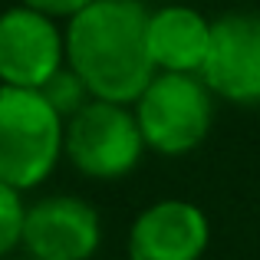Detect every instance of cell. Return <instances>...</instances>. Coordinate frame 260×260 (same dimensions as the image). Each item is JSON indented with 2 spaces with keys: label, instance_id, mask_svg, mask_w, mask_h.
Returning <instances> with one entry per match:
<instances>
[{
  "label": "cell",
  "instance_id": "cell-4",
  "mask_svg": "<svg viewBox=\"0 0 260 260\" xmlns=\"http://www.w3.org/2000/svg\"><path fill=\"white\" fill-rule=\"evenodd\" d=\"M145 152L139 119L128 106L89 99L63 128V155L76 172L99 181H115L139 165Z\"/></svg>",
  "mask_w": 260,
  "mask_h": 260
},
{
  "label": "cell",
  "instance_id": "cell-12",
  "mask_svg": "<svg viewBox=\"0 0 260 260\" xmlns=\"http://www.w3.org/2000/svg\"><path fill=\"white\" fill-rule=\"evenodd\" d=\"M20 4L30 7V10L46 13V17H53V20H70V17H76L79 10H86L92 0H20Z\"/></svg>",
  "mask_w": 260,
  "mask_h": 260
},
{
  "label": "cell",
  "instance_id": "cell-8",
  "mask_svg": "<svg viewBox=\"0 0 260 260\" xmlns=\"http://www.w3.org/2000/svg\"><path fill=\"white\" fill-rule=\"evenodd\" d=\"M211 241L204 211L181 198L155 201L135 217L128 231L132 260H201Z\"/></svg>",
  "mask_w": 260,
  "mask_h": 260
},
{
  "label": "cell",
  "instance_id": "cell-10",
  "mask_svg": "<svg viewBox=\"0 0 260 260\" xmlns=\"http://www.w3.org/2000/svg\"><path fill=\"white\" fill-rule=\"evenodd\" d=\"M40 95L50 102L53 112H56L63 122L73 119V115H76L79 109H83L86 102L92 99V95H89V89H86V83L70 70V66H63V70L53 73V76L46 79L43 86H40Z\"/></svg>",
  "mask_w": 260,
  "mask_h": 260
},
{
  "label": "cell",
  "instance_id": "cell-6",
  "mask_svg": "<svg viewBox=\"0 0 260 260\" xmlns=\"http://www.w3.org/2000/svg\"><path fill=\"white\" fill-rule=\"evenodd\" d=\"M66 66V40L56 20L30 7L0 13V83L17 89H40Z\"/></svg>",
  "mask_w": 260,
  "mask_h": 260
},
{
  "label": "cell",
  "instance_id": "cell-5",
  "mask_svg": "<svg viewBox=\"0 0 260 260\" xmlns=\"http://www.w3.org/2000/svg\"><path fill=\"white\" fill-rule=\"evenodd\" d=\"M201 79L217 99L260 106V13H224L211 23Z\"/></svg>",
  "mask_w": 260,
  "mask_h": 260
},
{
  "label": "cell",
  "instance_id": "cell-13",
  "mask_svg": "<svg viewBox=\"0 0 260 260\" xmlns=\"http://www.w3.org/2000/svg\"><path fill=\"white\" fill-rule=\"evenodd\" d=\"M23 260H37V257H23Z\"/></svg>",
  "mask_w": 260,
  "mask_h": 260
},
{
  "label": "cell",
  "instance_id": "cell-9",
  "mask_svg": "<svg viewBox=\"0 0 260 260\" xmlns=\"http://www.w3.org/2000/svg\"><path fill=\"white\" fill-rule=\"evenodd\" d=\"M211 23L201 10L184 4H168L148 10V56L155 73H194L211 50Z\"/></svg>",
  "mask_w": 260,
  "mask_h": 260
},
{
  "label": "cell",
  "instance_id": "cell-14",
  "mask_svg": "<svg viewBox=\"0 0 260 260\" xmlns=\"http://www.w3.org/2000/svg\"><path fill=\"white\" fill-rule=\"evenodd\" d=\"M0 86H4V83H0Z\"/></svg>",
  "mask_w": 260,
  "mask_h": 260
},
{
  "label": "cell",
  "instance_id": "cell-11",
  "mask_svg": "<svg viewBox=\"0 0 260 260\" xmlns=\"http://www.w3.org/2000/svg\"><path fill=\"white\" fill-rule=\"evenodd\" d=\"M23 214H26V204L20 198V191L0 181V257H7L10 250L20 247Z\"/></svg>",
  "mask_w": 260,
  "mask_h": 260
},
{
  "label": "cell",
  "instance_id": "cell-3",
  "mask_svg": "<svg viewBox=\"0 0 260 260\" xmlns=\"http://www.w3.org/2000/svg\"><path fill=\"white\" fill-rule=\"evenodd\" d=\"M132 106L145 148L158 155L194 152L214 119V92L194 73H155Z\"/></svg>",
  "mask_w": 260,
  "mask_h": 260
},
{
  "label": "cell",
  "instance_id": "cell-1",
  "mask_svg": "<svg viewBox=\"0 0 260 260\" xmlns=\"http://www.w3.org/2000/svg\"><path fill=\"white\" fill-rule=\"evenodd\" d=\"M66 66L92 99L132 106L152 83L148 7L142 0H92L63 30Z\"/></svg>",
  "mask_w": 260,
  "mask_h": 260
},
{
  "label": "cell",
  "instance_id": "cell-2",
  "mask_svg": "<svg viewBox=\"0 0 260 260\" xmlns=\"http://www.w3.org/2000/svg\"><path fill=\"white\" fill-rule=\"evenodd\" d=\"M63 128L40 89L0 86V181L20 194L43 184L63 155Z\"/></svg>",
  "mask_w": 260,
  "mask_h": 260
},
{
  "label": "cell",
  "instance_id": "cell-7",
  "mask_svg": "<svg viewBox=\"0 0 260 260\" xmlns=\"http://www.w3.org/2000/svg\"><path fill=\"white\" fill-rule=\"evenodd\" d=\"M102 224L89 201L50 194L26 204L20 247L37 260H89L99 250Z\"/></svg>",
  "mask_w": 260,
  "mask_h": 260
}]
</instances>
